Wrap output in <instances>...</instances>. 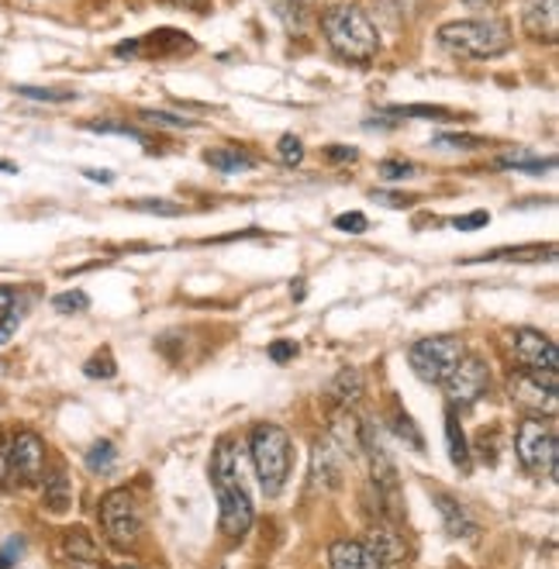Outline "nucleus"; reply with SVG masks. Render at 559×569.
I'll return each mask as SVG.
<instances>
[{
  "label": "nucleus",
  "instance_id": "nucleus-1",
  "mask_svg": "<svg viewBox=\"0 0 559 569\" xmlns=\"http://www.w3.org/2000/svg\"><path fill=\"white\" fill-rule=\"evenodd\" d=\"M211 487L218 493V508H221V528L228 535H246L252 525V500L242 483V466L232 452V442L221 439L214 446L211 459Z\"/></svg>",
  "mask_w": 559,
  "mask_h": 569
},
{
  "label": "nucleus",
  "instance_id": "nucleus-2",
  "mask_svg": "<svg viewBox=\"0 0 559 569\" xmlns=\"http://www.w3.org/2000/svg\"><path fill=\"white\" fill-rule=\"evenodd\" d=\"M321 31L328 46H332L342 59L349 62H370L377 59V49H380V36L373 21L352 8V4H339V8H328L321 14Z\"/></svg>",
  "mask_w": 559,
  "mask_h": 569
},
{
  "label": "nucleus",
  "instance_id": "nucleus-3",
  "mask_svg": "<svg viewBox=\"0 0 559 569\" xmlns=\"http://www.w3.org/2000/svg\"><path fill=\"white\" fill-rule=\"evenodd\" d=\"M439 46L459 59H495L511 49V31L498 18L449 21L439 28Z\"/></svg>",
  "mask_w": 559,
  "mask_h": 569
},
{
  "label": "nucleus",
  "instance_id": "nucleus-4",
  "mask_svg": "<svg viewBox=\"0 0 559 569\" xmlns=\"http://www.w3.org/2000/svg\"><path fill=\"white\" fill-rule=\"evenodd\" d=\"M249 452L256 462L262 493L277 497L290 477V435L280 425H256L249 435Z\"/></svg>",
  "mask_w": 559,
  "mask_h": 569
},
{
  "label": "nucleus",
  "instance_id": "nucleus-5",
  "mask_svg": "<svg viewBox=\"0 0 559 569\" xmlns=\"http://www.w3.org/2000/svg\"><path fill=\"white\" fill-rule=\"evenodd\" d=\"M46 473V442L36 431H14L0 442V483L31 487Z\"/></svg>",
  "mask_w": 559,
  "mask_h": 569
},
{
  "label": "nucleus",
  "instance_id": "nucleus-6",
  "mask_svg": "<svg viewBox=\"0 0 559 569\" xmlns=\"http://www.w3.org/2000/svg\"><path fill=\"white\" fill-rule=\"evenodd\" d=\"M515 452H518V462L529 470L532 477H546V480H556V470H559V439H556V425L546 418H529L518 425V435H515Z\"/></svg>",
  "mask_w": 559,
  "mask_h": 569
},
{
  "label": "nucleus",
  "instance_id": "nucleus-7",
  "mask_svg": "<svg viewBox=\"0 0 559 569\" xmlns=\"http://www.w3.org/2000/svg\"><path fill=\"white\" fill-rule=\"evenodd\" d=\"M463 346L452 335H432V339H421L411 346L408 362L418 380L425 383H446V377L456 370V362L463 359Z\"/></svg>",
  "mask_w": 559,
  "mask_h": 569
},
{
  "label": "nucleus",
  "instance_id": "nucleus-8",
  "mask_svg": "<svg viewBox=\"0 0 559 569\" xmlns=\"http://www.w3.org/2000/svg\"><path fill=\"white\" fill-rule=\"evenodd\" d=\"M101 528L114 549H131L142 535V508L128 490H111L101 500Z\"/></svg>",
  "mask_w": 559,
  "mask_h": 569
},
{
  "label": "nucleus",
  "instance_id": "nucleus-9",
  "mask_svg": "<svg viewBox=\"0 0 559 569\" xmlns=\"http://www.w3.org/2000/svg\"><path fill=\"white\" fill-rule=\"evenodd\" d=\"M446 400L449 408H470L490 390V370L480 356H463L456 362V370L446 377Z\"/></svg>",
  "mask_w": 559,
  "mask_h": 569
},
{
  "label": "nucleus",
  "instance_id": "nucleus-10",
  "mask_svg": "<svg viewBox=\"0 0 559 569\" xmlns=\"http://www.w3.org/2000/svg\"><path fill=\"white\" fill-rule=\"evenodd\" d=\"M556 390H559V373L518 370L511 377V400L521 408H529V411L556 415Z\"/></svg>",
  "mask_w": 559,
  "mask_h": 569
},
{
  "label": "nucleus",
  "instance_id": "nucleus-11",
  "mask_svg": "<svg viewBox=\"0 0 559 569\" xmlns=\"http://www.w3.org/2000/svg\"><path fill=\"white\" fill-rule=\"evenodd\" d=\"M515 359L525 366V370H542V373H559V349L549 335L536 331V328H518L511 339Z\"/></svg>",
  "mask_w": 559,
  "mask_h": 569
},
{
  "label": "nucleus",
  "instance_id": "nucleus-12",
  "mask_svg": "<svg viewBox=\"0 0 559 569\" xmlns=\"http://www.w3.org/2000/svg\"><path fill=\"white\" fill-rule=\"evenodd\" d=\"M559 0H525V31L536 39V42H556L559 36Z\"/></svg>",
  "mask_w": 559,
  "mask_h": 569
},
{
  "label": "nucleus",
  "instance_id": "nucleus-13",
  "mask_svg": "<svg viewBox=\"0 0 559 569\" xmlns=\"http://www.w3.org/2000/svg\"><path fill=\"white\" fill-rule=\"evenodd\" d=\"M342 470H346V452L332 439L318 442L315 446V483L325 490H336L342 483Z\"/></svg>",
  "mask_w": 559,
  "mask_h": 569
},
{
  "label": "nucleus",
  "instance_id": "nucleus-14",
  "mask_svg": "<svg viewBox=\"0 0 559 569\" xmlns=\"http://www.w3.org/2000/svg\"><path fill=\"white\" fill-rule=\"evenodd\" d=\"M42 508L49 515H66L73 508V483L62 466H56L52 473H42Z\"/></svg>",
  "mask_w": 559,
  "mask_h": 569
},
{
  "label": "nucleus",
  "instance_id": "nucleus-15",
  "mask_svg": "<svg viewBox=\"0 0 559 569\" xmlns=\"http://www.w3.org/2000/svg\"><path fill=\"white\" fill-rule=\"evenodd\" d=\"M62 559L70 562L73 569H97V562H101V552H97L93 539L83 531V528H73L62 535V546H59Z\"/></svg>",
  "mask_w": 559,
  "mask_h": 569
},
{
  "label": "nucleus",
  "instance_id": "nucleus-16",
  "mask_svg": "<svg viewBox=\"0 0 559 569\" xmlns=\"http://www.w3.org/2000/svg\"><path fill=\"white\" fill-rule=\"evenodd\" d=\"M328 559H332V569H383V562L367 549V542H336L328 549Z\"/></svg>",
  "mask_w": 559,
  "mask_h": 569
},
{
  "label": "nucleus",
  "instance_id": "nucleus-17",
  "mask_svg": "<svg viewBox=\"0 0 559 569\" xmlns=\"http://www.w3.org/2000/svg\"><path fill=\"white\" fill-rule=\"evenodd\" d=\"M436 505H439L442 525H446V531L452 535V539H470V535H477V521L470 518V511H467L463 505H459L456 497L436 493Z\"/></svg>",
  "mask_w": 559,
  "mask_h": 569
},
{
  "label": "nucleus",
  "instance_id": "nucleus-18",
  "mask_svg": "<svg viewBox=\"0 0 559 569\" xmlns=\"http://www.w3.org/2000/svg\"><path fill=\"white\" fill-rule=\"evenodd\" d=\"M446 446H449V459H452V466H459V470H467V466H470L467 435H463V428H459V421H456V411H452V408L446 411Z\"/></svg>",
  "mask_w": 559,
  "mask_h": 569
},
{
  "label": "nucleus",
  "instance_id": "nucleus-19",
  "mask_svg": "<svg viewBox=\"0 0 559 569\" xmlns=\"http://www.w3.org/2000/svg\"><path fill=\"white\" fill-rule=\"evenodd\" d=\"M359 393H363V377H359L356 370H342L332 380V387H328V397H332L339 408H352L359 400Z\"/></svg>",
  "mask_w": 559,
  "mask_h": 569
},
{
  "label": "nucleus",
  "instance_id": "nucleus-20",
  "mask_svg": "<svg viewBox=\"0 0 559 569\" xmlns=\"http://www.w3.org/2000/svg\"><path fill=\"white\" fill-rule=\"evenodd\" d=\"M204 162L218 173H246V170H252V159L246 152H239V149H211L204 156Z\"/></svg>",
  "mask_w": 559,
  "mask_h": 569
},
{
  "label": "nucleus",
  "instance_id": "nucleus-21",
  "mask_svg": "<svg viewBox=\"0 0 559 569\" xmlns=\"http://www.w3.org/2000/svg\"><path fill=\"white\" fill-rule=\"evenodd\" d=\"M114 462H118V452H114V446H111L108 439H101V442H93V446H90V452H87V470H90V473H111V470H114Z\"/></svg>",
  "mask_w": 559,
  "mask_h": 569
},
{
  "label": "nucleus",
  "instance_id": "nucleus-22",
  "mask_svg": "<svg viewBox=\"0 0 559 569\" xmlns=\"http://www.w3.org/2000/svg\"><path fill=\"white\" fill-rule=\"evenodd\" d=\"M277 14L290 24V28H301L305 24V14L311 8V0H273Z\"/></svg>",
  "mask_w": 559,
  "mask_h": 569
},
{
  "label": "nucleus",
  "instance_id": "nucleus-23",
  "mask_svg": "<svg viewBox=\"0 0 559 569\" xmlns=\"http://www.w3.org/2000/svg\"><path fill=\"white\" fill-rule=\"evenodd\" d=\"M556 249L552 246H525V249H498V252H490L483 259H518V262H536L542 256H552Z\"/></svg>",
  "mask_w": 559,
  "mask_h": 569
},
{
  "label": "nucleus",
  "instance_id": "nucleus-24",
  "mask_svg": "<svg viewBox=\"0 0 559 569\" xmlns=\"http://www.w3.org/2000/svg\"><path fill=\"white\" fill-rule=\"evenodd\" d=\"M52 308H56L59 315H80V311L90 308V297H87L83 290H66V293L52 297Z\"/></svg>",
  "mask_w": 559,
  "mask_h": 569
},
{
  "label": "nucleus",
  "instance_id": "nucleus-25",
  "mask_svg": "<svg viewBox=\"0 0 559 569\" xmlns=\"http://www.w3.org/2000/svg\"><path fill=\"white\" fill-rule=\"evenodd\" d=\"M393 431H398V439L401 442H408L415 452H421L425 449V439H421V431L415 428V421L405 415V411H398V415H393Z\"/></svg>",
  "mask_w": 559,
  "mask_h": 569
},
{
  "label": "nucleus",
  "instance_id": "nucleus-26",
  "mask_svg": "<svg viewBox=\"0 0 559 569\" xmlns=\"http://www.w3.org/2000/svg\"><path fill=\"white\" fill-rule=\"evenodd\" d=\"M14 93H21L28 100H46V104H62V100H73L77 97L70 90H42V87H18Z\"/></svg>",
  "mask_w": 559,
  "mask_h": 569
},
{
  "label": "nucleus",
  "instance_id": "nucleus-27",
  "mask_svg": "<svg viewBox=\"0 0 559 569\" xmlns=\"http://www.w3.org/2000/svg\"><path fill=\"white\" fill-rule=\"evenodd\" d=\"M131 211H146V214H162V218H177L180 208L173 204V200H131L128 204Z\"/></svg>",
  "mask_w": 559,
  "mask_h": 569
},
{
  "label": "nucleus",
  "instance_id": "nucleus-28",
  "mask_svg": "<svg viewBox=\"0 0 559 569\" xmlns=\"http://www.w3.org/2000/svg\"><path fill=\"white\" fill-rule=\"evenodd\" d=\"M90 131H101V136H128V139H136V142H146V136L139 128H131V124H114V121H90L87 124Z\"/></svg>",
  "mask_w": 559,
  "mask_h": 569
},
{
  "label": "nucleus",
  "instance_id": "nucleus-29",
  "mask_svg": "<svg viewBox=\"0 0 559 569\" xmlns=\"http://www.w3.org/2000/svg\"><path fill=\"white\" fill-rule=\"evenodd\" d=\"M87 377H93V380H111L114 377V359H111V352H101V356H93L87 366Z\"/></svg>",
  "mask_w": 559,
  "mask_h": 569
},
{
  "label": "nucleus",
  "instance_id": "nucleus-30",
  "mask_svg": "<svg viewBox=\"0 0 559 569\" xmlns=\"http://www.w3.org/2000/svg\"><path fill=\"white\" fill-rule=\"evenodd\" d=\"M301 159H305L301 139H298V136H283V139H280V162H283V166H301Z\"/></svg>",
  "mask_w": 559,
  "mask_h": 569
},
{
  "label": "nucleus",
  "instance_id": "nucleus-31",
  "mask_svg": "<svg viewBox=\"0 0 559 569\" xmlns=\"http://www.w3.org/2000/svg\"><path fill=\"white\" fill-rule=\"evenodd\" d=\"M415 173V166L405 162V159H383L380 162V177L383 180H408Z\"/></svg>",
  "mask_w": 559,
  "mask_h": 569
},
{
  "label": "nucleus",
  "instance_id": "nucleus-32",
  "mask_svg": "<svg viewBox=\"0 0 559 569\" xmlns=\"http://www.w3.org/2000/svg\"><path fill=\"white\" fill-rule=\"evenodd\" d=\"M336 228H339V231H349V236H363V231L370 228V221H367V214L349 211V214H339V218H336Z\"/></svg>",
  "mask_w": 559,
  "mask_h": 569
},
{
  "label": "nucleus",
  "instance_id": "nucleus-33",
  "mask_svg": "<svg viewBox=\"0 0 559 569\" xmlns=\"http://www.w3.org/2000/svg\"><path fill=\"white\" fill-rule=\"evenodd\" d=\"M436 146H442V149H480L483 146V139H477V136H436Z\"/></svg>",
  "mask_w": 559,
  "mask_h": 569
},
{
  "label": "nucleus",
  "instance_id": "nucleus-34",
  "mask_svg": "<svg viewBox=\"0 0 559 569\" xmlns=\"http://www.w3.org/2000/svg\"><path fill=\"white\" fill-rule=\"evenodd\" d=\"M393 114H398V118H449L446 108H421V104H415V108H393Z\"/></svg>",
  "mask_w": 559,
  "mask_h": 569
},
{
  "label": "nucleus",
  "instance_id": "nucleus-35",
  "mask_svg": "<svg viewBox=\"0 0 559 569\" xmlns=\"http://www.w3.org/2000/svg\"><path fill=\"white\" fill-rule=\"evenodd\" d=\"M142 118L152 121V124H167V128H190L193 124V121L177 118V114H167V111H142Z\"/></svg>",
  "mask_w": 559,
  "mask_h": 569
},
{
  "label": "nucleus",
  "instance_id": "nucleus-36",
  "mask_svg": "<svg viewBox=\"0 0 559 569\" xmlns=\"http://www.w3.org/2000/svg\"><path fill=\"white\" fill-rule=\"evenodd\" d=\"M11 315H21L18 311V290L14 287H0V321L11 318Z\"/></svg>",
  "mask_w": 559,
  "mask_h": 569
},
{
  "label": "nucleus",
  "instance_id": "nucleus-37",
  "mask_svg": "<svg viewBox=\"0 0 559 569\" xmlns=\"http://www.w3.org/2000/svg\"><path fill=\"white\" fill-rule=\"evenodd\" d=\"M21 549H24V542H21V539H11L4 549H0V569H11V566L18 562Z\"/></svg>",
  "mask_w": 559,
  "mask_h": 569
},
{
  "label": "nucleus",
  "instance_id": "nucleus-38",
  "mask_svg": "<svg viewBox=\"0 0 559 569\" xmlns=\"http://www.w3.org/2000/svg\"><path fill=\"white\" fill-rule=\"evenodd\" d=\"M490 221V214L487 211H473V214H467V218H456L452 224L459 228V231H470V228H483Z\"/></svg>",
  "mask_w": 559,
  "mask_h": 569
},
{
  "label": "nucleus",
  "instance_id": "nucleus-39",
  "mask_svg": "<svg viewBox=\"0 0 559 569\" xmlns=\"http://www.w3.org/2000/svg\"><path fill=\"white\" fill-rule=\"evenodd\" d=\"M293 352H298V346H293V342H277V346H270V356H273L277 362L290 359Z\"/></svg>",
  "mask_w": 559,
  "mask_h": 569
},
{
  "label": "nucleus",
  "instance_id": "nucleus-40",
  "mask_svg": "<svg viewBox=\"0 0 559 569\" xmlns=\"http://www.w3.org/2000/svg\"><path fill=\"white\" fill-rule=\"evenodd\" d=\"M18 321H21V315H11V318H4V321H0V346H4V342L11 339V335H14Z\"/></svg>",
  "mask_w": 559,
  "mask_h": 569
},
{
  "label": "nucleus",
  "instance_id": "nucleus-41",
  "mask_svg": "<svg viewBox=\"0 0 559 569\" xmlns=\"http://www.w3.org/2000/svg\"><path fill=\"white\" fill-rule=\"evenodd\" d=\"M328 159H332V162H352V159H356V149L332 146V149H328Z\"/></svg>",
  "mask_w": 559,
  "mask_h": 569
},
{
  "label": "nucleus",
  "instance_id": "nucleus-42",
  "mask_svg": "<svg viewBox=\"0 0 559 569\" xmlns=\"http://www.w3.org/2000/svg\"><path fill=\"white\" fill-rule=\"evenodd\" d=\"M87 177H90V180H97V183H111V180H114L108 170H87Z\"/></svg>",
  "mask_w": 559,
  "mask_h": 569
},
{
  "label": "nucleus",
  "instance_id": "nucleus-43",
  "mask_svg": "<svg viewBox=\"0 0 559 569\" xmlns=\"http://www.w3.org/2000/svg\"><path fill=\"white\" fill-rule=\"evenodd\" d=\"M167 4H173V8H201L204 0H167Z\"/></svg>",
  "mask_w": 559,
  "mask_h": 569
},
{
  "label": "nucleus",
  "instance_id": "nucleus-44",
  "mask_svg": "<svg viewBox=\"0 0 559 569\" xmlns=\"http://www.w3.org/2000/svg\"><path fill=\"white\" fill-rule=\"evenodd\" d=\"M467 4H473V8H483V4H490V0H467Z\"/></svg>",
  "mask_w": 559,
  "mask_h": 569
},
{
  "label": "nucleus",
  "instance_id": "nucleus-45",
  "mask_svg": "<svg viewBox=\"0 0 559 569\" xmlns=\"http://www.w3.org/2000/svg\"><path fill=\"white\" fill-rule=\"evenodd\" d=\"M124 569H136V566H124Z\"/></svg>",
  "mask_w": 559,
  "mask_h": 569
}]
</instances>
